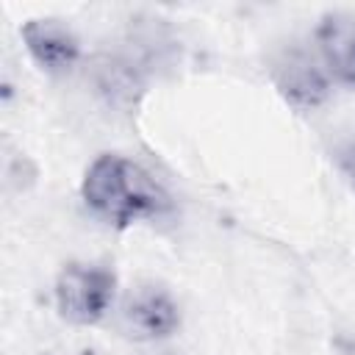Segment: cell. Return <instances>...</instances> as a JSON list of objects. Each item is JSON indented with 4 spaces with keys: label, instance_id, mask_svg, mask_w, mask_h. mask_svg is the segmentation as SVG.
Here are the masks:
<instances>
[{
    "label": "cell",
    "instance_id": "1",
    "mask_svg": "<svg viewBox=\"0 0 355 355\" xmlns=\"http://www.w3.org/2000/svg\"><path fill=\"white\" fill-rule=\"evenodd\" d=\"M83 202L108 225L128 227L139 219H155L169 211V194L139 164L105 153L92 161L80 183Z\"/></svg>",
    "mask_w": 355,
    "mask_h": 355
},
{
    "label": "cell",
    "instance_id": "2",
    "mask_svg": "<svg viewBox=\"0 0 355 355\" xmlns=\"http://www.w3.org/2000/svg\"><path fill=\"white\" fill-rule=\"evenodd\" d=\"M116 277L97 263H67L55 277V308L72 324H97L111 300Z\"/></svg>",
    "mask_w": 355,
    "mask_h": 355
},
{
    "label": "cell",
    "instance_id": "3",
    "mask_svg": "<svg viewBox=\"0 0 355 355\" xmlns=\"http://www.w3.org/2000/svg\"><path fill=\"white\" fill-rule=\"evenodd\" d=\"M313 42L327 75L344 89L355 92V14L327 11L313 31Z\"/></svg>",
    "mask_w": 355,
    "mask_h": 355
},
{
    "label": "cell",
    "instance_id": "7",
    "mask_svg": "<svg viewBox=\"0 0 355 355\" xmlns=\"http://www.w3.org/2000/svg\"><path fill=\"white\" fill-rule=\"evenodd\" d=\"M338 166L344 169V175L352 180V186H355V141H349V144H344L341 150H338Z\"/></svg>",
    "mask_w": 355,
    "mask_h": 355
},
{
    "label": "cell",
    "instance_id": "4",
    "mask_svg": "<svg viewBox=\"0 0 355 355\" xmlns=\"http://www.w3.org/2000/svg\"><path fill=\"white\" fill-rule=\"evenodd\" d=\"M19 33L31 58L47 72H67L80 55L78 36L58 19H28Z\"/></svg>",
    "mask_w": 355,
    "mask_h": 355
},
{
    "label": "cell",
    "instance_id": "5",
    "mask_svg": "<svg viewBox=\"0 0 355 355\" xmlns=\"http://www.w3.org/2000/svg\"><path fill=\"white\" fill-rule=\"evenodd\" d=\"M275 83L286 94V100L300 108H313L327 97V78L302 50H291L283 55L275 69Z\"/></svg>",
    "mask_w": 355,
    "mask_h": 355
},
{
    "label": "cell",
    "instance_id": "6",
    "mask_svg": "<svg viewBox=\"0 0 355 355\" xmlns=\"http://www.w3.org/2000/svg\"><path fill=\"white\" fill-rule=\"evenodd\" d=\"M128 322L141 338H164L180 324V316L164 291H141L128 305Z\"/></svg>",
    "mask_w": 355,
    "mask_h": 355
}]
</instances>
